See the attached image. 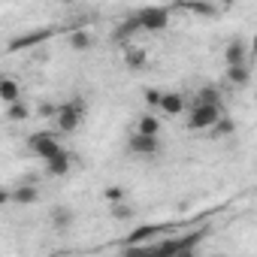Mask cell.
Masks as SVG:
<instances>
[{
	"instance_id": "obj_25",
	"label": "cell",
	"mask_w": 257,
	"mask_h": 257,
	"mask_svg": "<svg viewBox=\"0 0 257 257\" xmlns=\"http://www.w3.org/2000/svg\"><path fill=\"white\" fill-rule=\"evenodd\" d=\"M55 112H58L55 103H43V106H40V115H46V118H55Z\"/></svg>"
},
{
	"instance_id": "obj_6",
	"label": "cell",
	"mask_w": 257,
	"mask_h": 257,
	"mask_svg": "<svg viewBox=\"0 0 257 257\" xmlns=\"http://www.w3.org/2000/svg\"><path fill=\"white\" fill-rule=\"evenodd\" d=\"M127 152L137 155V158H155V155L161 152V140H158V137H149V134L134 131L131 137H127Z\"/></svg>"
},
{
	"instance_id": "obj_20",
	"label": "cell",
	"mask_w": 257,
	"mask_h": 257,
	"mask_svg": "<svg viewBox=\"0 0 257 257\" xmlns=\"http://www.w3.org/2000/svg\"><path fill=\"white\" fill-rule=\"evenodd\" d=\"M182 7L191 10V13H200V16H215L218 13V7L209 4V0H182Z\"/></svg>"
},
{
	"instance_id": "obj_15",
	"label": "cell",
	"mask_w": 257,
	"mask_h": 257,
	"mask_svg": "<svg viewBox=\"0 0 257 257\" xmlns=\"http://www.w3.org/2000/svg\"><path fill=\"white\" fill-rule=\"evenodd\" d=\"M137 131L140 134H149V137H161V118L155 112H143L140 121H137Z\"/></svg>"
},
{
	"instance_id": "obj_19",
	"label": "cell",
	"mask_w": 257,
	"mask_h": 257,
	"mask_svg": "<svg viewBox=\"0 0 257 257\" xmlns=\"http://www.w3.org/2000/svg\"><path fill=\"white\" fill-rule=\"evenodd\" d=\"M28 115H31V106H28L22 97H19L16 103H7V118H10V121H25Z\"/></svg>"
},
{
	"instance_id": "obj_22",
	"label": "cell",
	"mask_w": 257,
	"mask_h": 257,
	"mask_svg": "<svg viewBox=\"0 0 257 257\" xmlns=\"http://www.w3.org/2000/svg\"><path fill=\"white\" fill-rule=\"evenodd\" d=\"M233 131H236V124H233V121L224 115V118H221V121L212 127V131H209V134H212V137H233Z\"/></svg>"
},
{
	"instance_id": "obj_12",
	"label": "cell",
	"mask_w": 257,
	"mask_h": 257,
	"mask_svg": "<svg viewBox=\"0 0 257 257\" xmlns=\"http://www.w3.org/2000/svg\"><path fill=\"white\" fill-rule=\"evenodd\" d=\"M248 82H251V64H233V67H227V85L248 88Z\"/></svg>"
},
{
	"instance_id": "obj_5",
	"label": "cell",
	"mask_w": 257,
	"mask_h": 257,
	"mask_svg": "<svg viewBox=\"0 0 257 257\" xmlns=\"http://www.w3.org/2000/svg\"><path fill=\"white\" fill-rule=\"evenodd\" d=\"M137 19H140L146 34H161V31L170 28V10L167 7H146V10L137 13Z\"/></svg>"
},
{
	"instance_id": "obj_9",
	"label": "cell",
	"mask_w": 257,
	"mask_h": 257,
	"mask_svg": "<svg viewBox=\"0 0 257 257\" xmlns=\"http://www.w3.org/2000/svg\"><path fill=\"white\" fill-rule=\"evenodd\" d=\"M70 170H73V155H70L67 149H64V152H58L55 158H49V161H46V173H49L52 179H64Z\"/></svg>"
},
{
	"instance_id": "obj_14",
	"label": "cell",
	"mask_w": 257,
	"mask_h": 257,
	"mask_svg": "<svg viewBox=\"0 0 257 257\" xmlns=\"http://www.w3.org/2000/svg\"><path fill=\"white\" fill-rule=\"evenodd\" d=\"M19 97H22L19 79H13V76H4V79H0V100H4V106H7V103H16Z\"/></svg>"
},
{
	"instance_id": "obj_26",
	"label": "cell",
	"mask_w": 257,
	"mask_h": 257,
	"mask_svg": "<svg viewBox=\"0 0 257 257\" xmlns=\"http://www.w3.org/2000/svg\"><path fill=\"white\" fill-rule=\"evenodd\" d=\"M251 52H254V58H257V34L251 37Z\"/></svg>"
},
{
	"instance_id": "obj_7",
	"label": "cell",
	"mask_w": 257,
	"mask_h": 257,
	"mask_svg": "<svg viewBox=\"0 0 257 257\" xmlns=\"http://www.w3.org/2000/svg\"><path fill=\"white\" fill-rule=\"evenodd\" d=\"M40 200V188L37 185H16L13 191L0 194V203H16V206H34Z\"/></svg>"
},
{
	"instance_id": "obj_3",
	"label": "cell",
	"mask_w": 257,
	"mask_h": 257,
	"mask_svg": "<svg viewBox=\"0 0 257 257\" xmlns=\"http://www.w3.org/2000/svg\"><path fill=\"white\" fill-rule=\"evenodd\" d=\"M82 118H85V100H79V97L61 103L58 112H55V121H58V131L61 134H76L79 127H82Z\"/></svg>"
},
{
	"instance_id": "obj_27",
	"label": "cell",
	"mask_w": 257,
	"mask_h": 257,
	"mask_svg": "<svg viewBox=\"0 0 257 257\" xmlns=\"http://www.w3.org/2000/svg\"><path fill=\"white\" fill-rule=\"evenodd\" d=\"M64 4H76V0H64Z\"/></svg>"
},
{
	"instance_id": "obj_2",
	"label": "cell",
	"mask_w": 257,
	"mask_h": 257,
	"mask_svg": "<svg viewBox=\"0 0 257 257\" xmlns=\"http://www.w3.org/2000/svg\"><path fill=\"white\" fill-rule=\"evenodd\" d=\"M209 236V230L203 227V230H197V233H188V236H179V239H164V242H155V245H149V251H155V254H170V257H176V254H191L203 239Z\"/></svg>"
},
{
	"instance_id": "obj_17",
	"label": "cell",
	"mask_w": 257,
	"mask_h": 257,
	"mask_svg": "<svg viewBox=\"0 0 257 257\" xmlns=\"http://www.w3.org/2000/svg\"><path fill=\"white\" fill-rule=\"evenodd\" d=\"M124 64H127V70H143L149 64L146 49H124Z\"/></svg>"
},
{
	"instance_id": "obj_16",
	"label": "cell",
	"mask_w": 257,
	"mask_h": 257,
	"mask_svg": "<svg viewBox=\"0 0 257 257\" xmlns=\"http://www.w3.org/2000/svg\"><path fill=\"white\" fill-rule=\"evenodd\" d=\"M67 43H70V49H73V52H88V49L94 46V40H91V34H88L85 28H76V31H70Z\"/></svg>"
},
{
	"instance_id": "obj_4",
	"label": "cell",
	"mask_w": 257,
	"mask_h": 257,
	"mask_svg": "<svg viewBox=\"0 0 257 257\" xmlns=\"http://www.w3.org/2000/svg\"><path fill=\"white\" fill-rule=\"evenodd\" d=\"M28 152L37 155L40 161H49V158H55L58 152H64V146H61V140H58L55 134H49V131H37V134L28 137Z\"/></svg>"
},
{
	"instance_id": "obj_23",
	"label": "cell",
	"mask_w": 257,
	"mask_h": 257,
	"mask_svg": "<svg viewBox=\"0 0 257 257\" xmlns=\"http://www.w3.org/2000/svg\"><path fill=\"white\" fill-rule=\"evenodd\" d=\"M161 97H164V91H158V88H146V106L158 109V106H161Z\"/></svg>"
},
{
	"instance_id": "obj_8",
	"label": "cell",
	"mask_w": 257,
	"mask_h": 257,
	"mask_svg": "<svg viewBox=\"0 0 257 257\" xmlns=\"http://www.w3.org/2000/svg\"><path fill=\"white\" fill-rule=\"evenodd\" d=\"M137 34H143V25H140V19H137V13H131L115 31H112V43H118V46H127Z\"/></svg>"
},
{
	"instance_id": "obj_1",
	"label": "cell",
	"mask_w": 257,
	"mask_h": 257,
	"mask_svg": "<svg viewBox=\"0 0 257 257\" xmlns=\"http://www.w3.org/2000/svg\"><path fill=\"white\" fill-rule=\"evenodd\" d=\"M224 115H227L224 103H197L194 100V106L188 109L185 124H188V131H212Z\"/></svg>"
},
{
	"instance_id": "obj_24",
	"label": "cell",
	"mask_w": 257,
	"mask_h": 257,
	"mask_svg": "<svg viewBox=\"0 0 257 257\" xmlns=\"http://www.w3.org/2000/svg\"><path fill=\"white\" fill-rule=\"evenodd\" d=\"M106 200H109V203H121V200H124V188H118V185L106 188Z\"/></svg>"
},
{
	"instance_id": "obj_21",
	"label": "cell",
	"mask_w": 257,
	"mask_h": 257,
	"mask_svg": "<svg viewBox=\"0 0 257 257\" xmlns=\"http://www.w3.org/2000/svg\"><path fill=\"white\" fill-rule=\"evenodd\" d=\"M109 212H112V218H115V221H127V218H134V209L127 206L124 200H121V203H109Z\"/></svg>"
},
{
	"instance_id": "obj_18",
	"label": "cell",
	"mask_w": 257,
	"mask_h": 257,
	"mask_svg": "<svg viewBox=\"0 0 257 257\" xmlns=\"http://www.w3.org/2000/svg\"><path fill=\"white\" fill-rule=\"evenodd\" d=\"M194 100H197V103H224V94H221L218 85H203Z\"/></svg>"
},
{
	"instance_id": "obj_10",
	"label": "cell",
	"mask_w": 257,
	"mask_h": 257,
	"mask_svg": "<svg viewBox=\"0 0 257 257\" xmlns=\"http://www.w3.org/2000/svg\"><path fill=\"white\" fill-rule=\"evenodd\" d=\"M158 112H164V115H170V118H176V115L188 112V109H185V97H182L179 91H164V97H161V106H158Z\"/></svg>"
},
{
	"instance_id": "obj_13",
	"label": "cell",
	"mask_w": 257,
	"mask_h": 257,
	"mask_svg": "<svg viewBox=\"0 0 257 257\" xmlns=\"http://www.w3.org/2000/svg\"><path fill=\"white\" fill-rule=\"evenodd\" d=\"M49 221H52V227H55L58 233H64V230H70V227H73L76 215H73V209H67V206H55V209H52V215H49Z\"/></svg>"
},
{
	"instance_id": "obj_11",
	"label": "cell",
	"mask_w": 257,
	"mask_h": 257,
	"mask_svg": "<svg viewBox=\"0 0 257 257\" xmlns=\"http://www.w3.org/2000/svg\"><path fill=\"white\" fill-rule=\"evenodd\" d=\"M224 64H227V67H233V64H248V46H245L239 37H233V40L227 43V49H224Z\"/></svg>"
}]
</instances>
